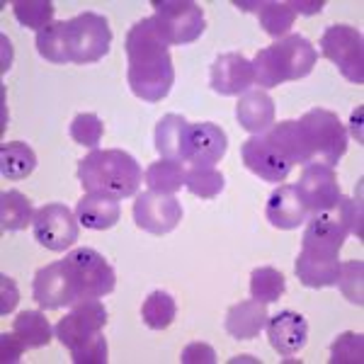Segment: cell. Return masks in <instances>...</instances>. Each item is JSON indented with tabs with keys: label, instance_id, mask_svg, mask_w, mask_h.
<instances>
[{
	"label": "cell",
	"instance_id": "obj_8",
	"mask_svg": "<svg viewBox=\"0 0 364 364\" xmlns=\"http://www.w3.org/2000/svg\"><path fill=\"white\" fill-rule=\"evenodd\" d=\"M32 296L39 304V309L46 311L73 306L75 301L85 299L78 272L68 260H58L37 269L32 282Z\"/></svg>",
	"mask_w": 364,
	"mask_h": 364
},
{
	"label": "cell",
	"instance_id": "obj_37",
	"mask_svg": "<svg viewBox=\"0 0 364 364\" xmlns=\"http://www.w3.org/2000/svg\"><path fill=\"white\" fill-rule=\"evenodd\" d=\"M364 362V336L343 333L331 345V364H362Z\"/></svg>",
	"mask_w": 364,
	"mask_h": 364
},
{
	"label": "cell",
	"instance_id": "obj_13",
	"mask_svg": "<svg viewBox=\"0 0 364 364\" xmlns=\"http://www.w3.org/2000/svg\"><path fill=\"white\" fill-rule=\"evenodd\" d=\"M240 158L252 175L265 182H284L291 173V163L282 156V151L269 141L265 134H255L240 146Z\"/></svg>",
	"mask_w": 364,
	"mask_h": 364
},
{
	"label": "cell",
	"instance_id": "obj_42",
	"mask_svg": "<svg viewBox=\"0 0 364 364\" xmlns=\"http://www.w3.org/2000/svg\"><path fill=\"white\" fill-rule=\"evenodd\" d=\"M362 109H357L355 114H352V134L357 136V141H362Z\"/></svg>",
	"mask_w": 364,
	"mask_h": 364
},
{
	"label": "cell",
	"instance_id": "obj_2",
	"mask_svg": "<svg viewBox=\"0 0 364 364\" xmlns=\"http://www.w3.org/2000/svg\"><path fill=\"white\" fill-rule=\"evenodd\" d=\"M105 323V304L100 299H80L70 306V314L56 323L54 331L75 364H107V340L102 338Z\"/></svg>",
	"mask_w": 364,
	"mask_h": 364
},
{
	"label": "cell",
	"instance_id": "obj_3",
	"mask_svg": "<svg viewBox=\"0 0 364 364\" xmlns=\"http://www.w3.org/2000/svg\"><path fill=\"white\" fill-rule=\"evenodd\" d=\"M78 180L85 192H100L114 199L134 197L144 180L136 158L122 149H95L78 161Z\"/></svg>",
	"mask_w": 364,
	"mask_h": 364
},
{
	"label": "cell",
	"instance_id": "obj_14",
	"mask_svg": "<svg viewBox=\"0 0 364 364\" xmlns=\"http://www.w3.org/2000/svg\"><path fill=\"white\" fill-rule=\"evenodd\" d=\"M66 260L78 272L85 299H102L114 291V269L95 248H75L68 252Z\"/></svg>",
	"mask_w": 364,
	"mask_h": 364
},
{
	"label": "cell",
	"instance_id": "obj_5",
	"mask_svg": "<svg viewBox=\"0 0 364 364\" xmlns=\"http://www.w3.org/2000/svg\"><path fill=\"white\" fill-rule=\"evenodd\" d=\"M299 127L304 132L314 163H323L328 168H336L340 158L348 151V129L338 119L336 112L331 109H309L299 119Z\"/></svg>",
	"mask_w": 364,
	"mask_h": 364
},
{
	"label": "cell",
	"instance_id": "obj_27",
	"mask_svg": "<svg viewBox=\"0 0 364 364\" xmlns=\"http://www.w3.org/2000/svg\"><path fill=\"white\" fill-rule=\"evenodd\" d=\"M13 331L22 338L27 350L44 348V345H49L51 338L56 336V331L51 328L49 318H46L42 311H22L13 321Z\"/></svg>",
	"mask_w": 364,
	"mask_h": 364
},
{
	"label": "cell",
	"instance_id": "obj_25",
	"mask_svg": "<svg viewBox=\"0 0 364 364\" xmlns=\"http://www.w3.org/2000/svg\"><path fill=\"white\" fill-rule=\"evenodd\" d=\"M265 136L272 141L274 146L282 151V156L291 163V166H309L314 163V156H311V149L304 139V132L299 127V122L294 119H284L279 124H272L265 132Z\"/></svg>",
	"mask_w": 364,
	"mask_h": 364
},
{
	"label": "cell",
	"instance_id": "obj_23",
	"mask_svg": "<svg viewBox=\"0 0 364 364\" xmlns=\"http://www.w3.org/2000/svg\"><path fill=\"white\" fill-rule=\"evenodd\" d=\"M236 119L252 136L255 134H265L274 124V100L265 90L243 92L236 105Z\"/></svg>",
	"mask_w": 364,
	"mask_h": 364
},
{
	"label": "cell",
	"instance_id": "obj_41",
	"mask_svg": "<svg viewBox=\"0 0 364 364\" xmlns=\"http://www.w3.org/2000/svg\"><path fill=\"white\" fill-rule=\"evenodd\" d=\"M323 0H291V8L296 15H316L323 10Z\"/></svg>",
	"mask_w": 364,
	"mask_h": 364
},
{
	"label": "cell",
	"instance_id": "obj_15",
	"mask_svg": "<svg viewBox=\"0 0 364 364\" xmlns=\"http://www.w3.org/2000/svg\"><path fill=\"white\" fill-rule=\"evenodd\" d=\"M209 85L219 95H243L250 85H255L252 78V63L243 54H221L211 63Z\"/></svg>",
	"mask_w": 364,
	"mask_h": 364
},
{
	"label": "cell",
	"instance_id": "obj_24",
	"mask_svg": "<svg viewBox=\"0 0 364 364\" xmlns=\"http://www.w3.org/2000/svg\"><path fill=\"white\" fill-rule=\"evenodd\" d=\"M294 272L299 282L309 289H326V287H336L338 284V274H340V260L338 257H323L314 255V252L301 250L296 257Z\"/></svg>",
	"mask_w": 364,
	"mask_h": 364
},
{
	"label": "cell",
	"instance_id": "obj_29",
	"mask_svg": "<svg viewBox=\"0 0 364 364\" xmlns=\"http://www.w3.org/2000/svg\"><path fill=\"white\" fill-rule=\"evenodd\" d=\"M144 180L151 192H161V195H175L182 185H185V166L175 161H161L151 163L144 173Z\"/></svg>",
	"mask_w": 364,
	"mask_h": 364
},
{
	"label": "cell",
	"instance_id": "obj_11",
	"mask_svg": "<svg viewBox=\"0 0 364 364\" xmlns=\"http://www.w3.org/2000/svg\"><path fill=\"white\" fill-rule=\"evenodd\" d=\"M294 190L299 199L304 202V207L309 209V214L333 209L338 204V199L343 197L336 168H328L323 163H309V166H304V173L294 185Z\"/></svg>",
	"mask_w": 364,
	"mask_h": 364
},
{
	"label": "cell",
	"instance_id": "obj_31",
	"mask_svg": "<svg viewBox=\"0 0 364 364\" xmlns=\"http://www.w3.org/2000/svg\"><path fill=\"white\" fill-rule=\"evenodd\" d=\"M66 25L68 22H51L37 32V51L39 56L51 63H70L66 46Z\"/></svg>",
	"mask_w": 364,
	"mask_h": 364
},
{
	"label": "cell",
	"instance_id": "obj_32",
	"mask_svg": "<svg viewBox=\"0 0 364 364\" xmlns=\"http://www.w3.org/2000/svg\"><path fill=\"white\" fill-rule=\"evenodd\" d=\"M287 282L284 274L274 267H257L250 274V296L260 304H274L277 299L284 294Z\"/></svg>",
	"mask_w": 364,
	"mask_h": 364
},
{
	"label": "cell",
	"instance_id": "obj_7",
	"mask_svg": "<svg viewBox=\"0 0 364 364\" xmlns=\"http://www.w3.org/2000/svg\"><path fill=\"white\" fill-rule=\"evenodd\" d=\"M109 44H112V29L109 22L97 13H83L66 25V46L68 61L87 66L97 63L100 58L107 56Z\"/></svg>",
	"mask_w": 364,
	"mask_h": 364
},
{
	"label": "cell",
	"instance_id": "obj_1",
	"mask_svg": "<svg viewBox=\"0 0 364 364\" xmlns=\"http://www.w3.org/2000/svg\"><path fill=\"white\" fill-rule=\"evenodd\" d=\"M127 80L144 102H161L175 83L168 42L156 29L154 17H144L127 32Z\"/></svg>",
	"mask_w": 364,
	"mask_h": 364
},
{
	"label": "cell",
	"instance_id": "obj_33",
	"mask_svg": "<svg viewBox=\"0 0 364 364\" xmlns=\"http://www.w3.org/2000/svg\"><path fill=\"white\" fill-rule=\"evenodd\" d=\"M185 187L199 199H214L224 192L226 180L216 168H185Z\"/></svg>",
	"mask_w": 364,
	"mask_h": 364
},
{
	"label": "cell",
	"instance_id": "obj_12",
	"mask_svg": "<svg viewBox=\"0 0 364 364\" xmlns=\"http://www.w3.org/2000/svg\"><path fill=\"white\" fill-rule=\"evenodd\" d=\"M134 221L141 231L166 236L182 221V204L175 195H161V192H141L134 202Z\"/></svg>",
	"mask_w": 364,
	"mask_h": 364
},
{
	"label": "cell",
	"instance_id": "obj_16",
	"mask_svg": "<svg viewBox=\"0 0 364 364\" xmlns=\"http://www.w3.org/2000/svg\"><path fill=\"white\" fill-rule=\"evenodd\" d=\"M272 350L282 357H294L309 340V323L296 311H279L265 326Z\"/></svg>",
	"mask_w": 364,
	"mask_h": 364
},
{
	"label": "cell",
	"instance_id": "obj_39",
	"mask_svg": "<svg viewBox=\"0 0 364 364\" xmlns=\"http://www.w3.org/2000/svg\"><path fill=\"white\" fill-rule=\"evenodd\" d=\"M25 350H27V345L22 343V338L17 336L15 331L0 336V360L3 362H17Z\"/></svg>",
	"mask_w": 364,
	"mask_h": 364
},
{
	"label": "cell",
	"instance_id": "obj_30",
	"mask_svg": "<svg viewBox=\"0 0 364 364\" xmlns=\"http://www.w3.org/2000/svg\"><path fill=\"white\" fill-rule=\"evenodd\" d=\"M178 316V306H175V299L163 289L151 291L144 299V306H141V318L151 331H166L170 323Z\"/></svg>",
	"mask_w": 364,
	"mask_h": 364
},
{
	"label": "cell",
	"instance_id": "obj_4",
	"mask_svg": "<svg viewBox=\"0 0 364 364\" xmlns=\"http://www.w3.org/2000/svg\"><path fill=\"white\" fill-rule=\"evenodd\" d=\"M314 44L301 34H287L284 39H277L274 44L260 49L252 58V78L260 90H269L289 80H301L316 66Z\"/></svg>",
	"mask_w": 364,
	"mask_h": 364
},
{
	"label": "cell",
	"instance_id": "obj_34",
	"mask_svg": "<svg viewBox=\"0 0 364 364\" xmlns=\"http://www.w3.org/2000/svg\"><path fill=\"white\" fill-rule=\"evenodd\" d=\"M54 3L51 0H15L13 15L22 27L27 29H42L54 22Z\"/></svg>",
	"mask_w": 364,
	"mask_h": 364
},
{
	"label": "cell",
	"instance_id": "obj_38",
	"mask_svg": "<svg viewBox=\"0 0 364 364\" xmlns=\"http://www.w3.org/2000/svg\"><path fill=\"white\" fill-rule=\"evenodd\" d=\"M180 362L182 364H202V362L204 364H214L216 362V352L207 343H192V345H187V348L182 350Z\"/></svg>",
	"mask_w": 364,
	"mask_h": 364
},
{
	"label": "cell",
	"instance_id": "obj_21",
	"mask_svg": "<svg viewBox=\"0 0 364 364\" xmlns=\"http://www.w3.org/2000/svg\"><path fill=\"white\" fill-rule=\"evenodd\" d=\"M122 216L119 199L109 195H100V192H85L83 199L75 207V219L80 226L90 228V231H107L112 228Z\"/></svg>",
	"mask_w": 364,
	"mask_h": 364
},
{
	"label": "cell",
	"instance_id": "obj_20",
	"mask_svg": "<svg viewBox=\"0 0 364 364\" xmlns=\"http://www.w3.org/2000/svg\"><path fill=\"white\" fill-rule=\"evenodd\" d=\"M236 5L245 13L255 10L260 27L274 39H284L294 27L296 13L291 8V0H236Z\"/></svg>",
	"mask_w": 364,
	"mask_h": 364
},
{
	"label": "cell",
	"instance_id": "obj_9",
	"mask_svg": "<svg viewBox=\"0 0 364 364\" xmlns=\"http://www.w3.org/2000/svg\"><path fill=\"white\" fill-rule=\"evenodd\" d=\"M321 54L333 61L345 80L364 83V39L357 27L333 25L321 37Z\"/></svg>",
	"mask_w": 364,
	"mask_h": 364
},
{
	"label": "cell",
	"instance_id": "obj_19",
	"mask_svg": "<svg viewBox=\"0 0 364 364\" xmlns=\"http://www.w3.org/2000/svg\"><path fill=\"white\" fill-rule=\"evenodd\" d=\"M265 219L279 231H291L306 224L309 209L304 207V202L299 199L294 185H279L272 195L267 197L265 204Z\"/></svg>",
	"mask_w": 364,
	"mask_h": 364
},
{
	"label": "cell",
	"instance_id": "obj_26",
	"mask_svg": "<svg viewBox=\"0 0 364 364\" xmlns=\"http://www.w3.org/2000/svg\"><path fill=\"white\" fill-rule=\"evenodd\" d=\"M37 168V156L22 141H10L0 149V175L5 180H25Z\"/></svg>",
	"mask_w": 364,
	"mask_h": 364
},
{
	"label": "cell",
	"instance_id": "obj_36",
	"mask_svg": "<svg viewBox=\"0 0 364 364\" xmlns=\"http://www.w3.org/2000/svg\"><path fill=\"white\" fill-rule=\"evenodd\" d=\"M70 139L75 141L78 146H85V149H97V144L102 141V134H105V127L100 122L97 114H90V112H83V114H75L73 122H70V129H68Z\"/></svg>",
	"mask_w": 364,
	"mask_h": 364
},
{
	"label": "cell",
	"instance_id": "obj_10",
	"mask_svg": "<svg viewBox=\"0 0 364 364\" xmlns=\"http://www.w3.org/2000/svg\"><path fill=\"white\" fill-rule=\"evenodd\" d=\"M32 233L46 250L61 252L78 240L80 224L75 219V211H70L66 204H44L34 214Z\"/></svg>",
	"mask_w": 364,
	"mask_h": 364
},
{
	"label": "cell",
	"instance_id": "obj_17",
	"mask_svg": "<svg viewBox=\"0 0 364 364\" xmlns=\"http://www.w3.org/2000/svg\"><path fill=\"white\" fill-rule=\"evenodd\" d=\"M228 139L221 127L211 122H197L190 127V166L192 168H216L226 156Z\"/></svg>",
	"mask_w": 364,
	"mask_h": 364
},
{
	"label": "cell",
	"instance_id": "obj_18",
	"mask_svg": "<svg viewBox=\"0 0 364 364\" xmlns=\"http://www.w3.org/2000/svg\"><path fill=\"white\" fill-rule=\"evenodd\" d=\"M190 122L182 114H166L156 124V151L166 161L185 166L190 161Z\"/></svg>",
	"mask_w": 364,
	"mask_h": 364
},
{
	"label": "cell",
	"instance_id": "obj_28",
	"mask_svg": "<svg viewBox=\"0 0 364 364\" xmlns=\"http://www.w3.org/2000/svg\"><path fill=\"white\" fill-rule=\"evenodd\" d=\"M34 207L32 202L17 190L3 192L0 195V226L3 231H22L34 221Z\"/></svg>",
	"mask_w": 364,
	"mask_h": 364
},
{
	"label": "cell",
	"instance_id": "obj_6",
	"mask_svg": "<svg viewBox=\"0 0 364 364\" xmlns=\"http://www.w3.org/2000/svg\"><path fill=\"white\" fill-rule=\"evenodd\" d=\"M154 8L156 29L168 46H187L197 42L207 27L202 5L195 0H156Z\"/></svg>",
	"mask_w": 364,
	"mask_h": 364
},
{
	"label": "cell",
	"instance_id": "obj_22",
	"mask_svg": "<svg viewBox=\"0 0 364 364\" xmlns=\"http://www.w3.org/2000/svg\"><path fill=\"white\" fill-rule=\"evenodd\" d=\"M267 321H269V316H267L265 304L255 301V299H248V301L233 304V306L226 311L224 328L228 336L236 340H252L265 331Z\"/></svg>",
	"mask_w": 364,
	"mask_h": 364
},
{
	"label": "cell",
	"instance_id": "obj_35",
	"mask_svg": "<svg viewBox=\"0 0 364 364\" xmlns=\"http://www.w3.org/2000/svg\"><path fill=\"white\" fill-rule=\"evenodd\" d=\"M336 287H340V291H343L350 304L362 306L364 304V265H362V260L340 262V274H338Z\"/></svg>",
	"mask_w": 364,
	"mask_h": 364
},
{
	"label": "cell",
	"instance_id": "obj_40",
	"mask_svg": "<svg viewBox=\"0 0 364 364\" xmlns=\"http://www.w3.org/2000/svg\"><path fill=\"white\" fill-rule=\"evenodd\" d=\"M17 301H20V294H17L15 282L10 279L8 274H3V277H0V314L3 316L13 314Z\"/></svg>",
	"mask_w": 364,
	"mask_h": 364
}]
</instances>
